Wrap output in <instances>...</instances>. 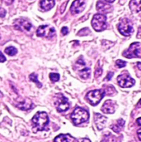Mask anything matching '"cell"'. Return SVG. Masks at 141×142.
Returning <instances> with one entry per match:
<instances>
[{"mask_svg": "<svg viewBox=\"0 0 141 142\" xmlns=\"http://www.w3.org/2000/svg\"><path fill=\"white\" fill-rule=\"evenodd\" d=\"M33 131L35 132L37 131H46L48 130V125L49 123V118L48 114L44 111H39L36 113L33 119Z\"/></svg>", "mask_w": 141, "mask_h": 142, "instance_id": "6da1fadb", "label": "cell"}, {"mask_svg": "<svg viewBox=\"0 0 141 142\" xmlns=\"http://www.w3.org/2000/svg\"><path fill=\"white\" fill-rule=\"evenodd\" d=\"M71 118L73 123L76 125H79L82 123L88 121L89 120V113L87 110L81 107H76L73 112L71 114Z\"/></svg>", "mask_w": 141, "mask_h": 142, "instance_id": "7a4b0ae2", "label": "cell"}, {"mask_svg": "<svg viewBox=\"0 0 141 142\" xmlns=\"http://www.w3.org/2000/svg\"><path fill=\"white\" fill-rule=\"evenodd\" d=\"M91 25L93 27V28L96 32L104 31L107 27L106 17H105V15L101 14V13L95 14L92 18Z\"/></svg>", "mask_w": 141, "mask_h": 142, "instance_id": "3957f363", "label": "cell"}, {"mask_svg": "<svg viewBox=\"0 0 141 142\" xmlns=\"http://www.w3.org/2000/svg\"><path fill=\"white\" fill-rule=\"evenodd\" d=\"M104 96H105V94L103 90H94V91H91V92H89L87 94L85 99H87V101L91 105L96 106L102 100Z\"/></svg>", "mask_w": 141, "mask_h": 142, "instance_id": "277c9868", "label": "cell"}, {"mask_svg": "<svg viewBox=\"0 0 141 142\" xmlns=\"http://www.w3.org/2000/svg\"><path fill=\"white\" fill-rule=\"evenodd\" d=\"M123 56L127 58H141V43L133 42L129 48L123 53Z\"/></svg>", "mask_w": 141, "mask_h": 142, "instance_id": "5b68a950", "label": "cell"}, {"mask_svg": "<svg viewBox=\"0 0 141 142\" xmlns=\"http://www.w3.org/2000/svg\"><path fill=\"white\" fill-rule=\"evenodd\" d=\"M118 30L121 34L125 37L131 35L134 32L131 21L128 18H122L118 24Z\"/></svg>", "mask_w": 141, "mask_h": 142, "instance_id": "8992f818", "label": "cell"}, {"mask_svg": "<svg viewBox=\"0 0 141 142\" xmlns=\"http://www.w3.org/2000/svg\"><path fill=\"white\" fill-rule=\"evenodd\" d=\"M55 106L59 112H65L70 108V104L67 98L62 94H57L55 99Z\"/></svg>", "mask_w": 141, "mask_h": 142, "instance_id": "52a82bcc", "label": "cell"}, {"mask_svg": "<svg viewBox=\"0 0 141 142\" xmlns=\"http://www.w3.org/2000/svg\"><path fill=\"white\" fill-rule=\"evenodd\" d=\"M37 35L41 38H52L56 35V30L50 25H42L37 28Z\"/></svg>", "mask_w": 141, "mask_h": 142, "instance_id": "ba28073f", "label": "cell"}, {"mask_svg": "<svg viewBox=\"0 0 141 142\" xmlns=\"http://www.w3.org/2000/svg\"><path fill=\"white\" fill-rule=\"evenodd\" d=\"M13 25L15 29L25 32V33H28V32H31L33 29V26L32 25V23L23 18H18L17 20H15Z\"/></svg>", "mask_w": 141, "mask_h": 142, "instance_id": "9c48e42d", "label": "cell"}, {"mask_svg": "<svg viewBox=\"0 0 141 142\" xmlns=\"http://www.w3.org/2000/svg\"><path fill=\"white\" fill-rule=\"evenodd\" d=\"M117 82H118V84L120 85V87L127 88L134 86L135 83V81L128 73H124V74H120V76L117 77Z\"/></svg>", "mask_w": 141, "mask_h": 142, "instance_id": "30bf717a", "label": "cell"}, {"mask_svg": "<svg viewBox=\"0 0 141 142\" xmlns=\"http://www.w3.org/2000/svg\"><path fill=\"white\" fill-rule=\"evenodd\" d=\"M85 8V0H75L72 6H71V12L72 14H78L82 12Z\"/></svg>", "mask_w": 141, "mask_h": 142, "instance_id": "8fae6325", "label": "cell"}, {"mask_svg": "<svg viewBox=\"0 0 141 142\" xmlns=\"http://www.w3.org/2000/svg\"><path fill=\"white\" fill-rule=\"evenodd\" d=\"M94 121H95L97 129L99 131H101L105 127V123L107 121V118L99 113H95L94 114Z\"/></svg>", "mask_w": 141, "mask_h": 142, "instance_id": "7c38bea8", "label": "cell"}, {"mask_svg": "<svg viewBox=\"0 0 141 142\" xmlns=\"http://www.w3.org/2000/svg\"><path fill=\"white\" fill-rule=\"evenodd\" d=\"M101 110L105 114H113L115 110V103L111 100H107L105 102Z\"/></svg>", "mask_w": 141, "mask_h": 142, "instance_id": "4fadbf2b", "label": "cell"}, {"mask_svg": "<svg viewBox=\"0 0 141 142\" xmlns=\"http://www.w3.org/2000/svg\"><path fill=\"white\" fill-rule=\"evenodd\" d=\"M96 9L98 11L101 12V13H109L111 10H112V7L108 4V3H105L102 0H100V1H98L97 3H96Z\"/></svg>", "mask_w": 141, "mask_h": 142, "instance_id": "5bb4252c", "label": "cell"}, {"mask_svg": "<svg viewBox=\"0 0 141 142\" xmlns=\"http://www.w3.org/2000/svg\"><path fill=\"white\" fill-rule=\"evenodd\" d=\"M55 5V0H42L40 7L42 11H48L52 9Z\"/></svg>", "mask_w": 141, "mask_h": 142, "instance_id": "9a60e30c", "label": "cell"}, {"mask_svg": "<svg viewBox=\"0 0 141 142\" xmlns=\"http://www.w3.org/2000/svg\"><path fill=\"white\" fill-rule=\"evenodd\" d=\"M124 121L123 119H119L118 121H116L114 124L111 125V128L113 131L119 133L122 131V129L124 128Z\"/></svg>", "mask_w": 141, "mask_h": 142, "instance_id": "2e32d148", "label": "cell"}, {"mask_svg": "<svg viewBox=\"0 0 141 142\" xmlns=\"http://www.w3.org/2000/svg\"><path fill=\"white\" fill-rule=\"evenodd\" d=\"M130 9L133 13L141 12V0H131L130 2Z\"/></svg>", "mask_w": 141, "mask_h": 142, "instance_id": "e0dca14e", "label": "cell"}, {"mask_svg": "<svg viewBox=\"0 0 141 142\" xmlns=\"http://www.w3.org/2000/svg\"><path fill=\"white\" fill-rule=\"evenodd\" d=\"M56 142H73V141H77L76 139L69 135V134H65V135H59L56 137V139L54 140Z\"/></svg>", "mask_w": 141, "mask_h": 142, "instance_id": "ac0fdd59", "label": "cell"}, {"mask_svg": "<svg viewBox=\"0 0 141 142\" xmlns=\"http://www.w3.org/2000/svg\"><path fill=\"white\" fill-rule=\"evenodd\" d=\"M79 76L83 79H88L91 76V69L87 66H83V68L79 70Z\"/></svg>", "mask_w": 141, "mask_h": 142, "instance_id": "d6986e66", "label": "cell"}, {"mask_svg": "<svg viewBox=\"0 0 141 142\" xmlns=\"http://www.w3.org/2000/svg\"><path fill=\"white\" fill-rule=\"evenodd\" d=\"M104 91V92L105 95H107V96H113L114 94H115V89L114 86H105L103 87L102 89Z\"/></svg>", "mask_w": 141, "mask_h": 142, "instance_id": "ffe728a7", "label": "cell"}, {"mask_svg": "<svg viewBox=\"0 0 141 142\" xmlns=\"http://www.w3.org/2000/svg\"><path fill=\"white\" fill-rule=\"evenodd\" d=\"M29 78H30V80H31V81H33V82H35V83L37 84V86H38L39 88H41L42 86V83L38 81V79H37V75L36 73H32V74H31L30 76H29Z\"/></svg>", "mask_w": 141, "mask_h": 142, "instance_id": "44dd1931", "label": "cell"}, {"mask_svg": "<svg viewBox=\"0 0 141 142\" xmlns=\"http://www.w3.org/2000/svg\"><path fill=\"white\" fill-rule=\"evenodd\" d=\"M5 53H6L7 55H9V56H14V55H16V54H17L18 51H17V49L15 48L14 47L10 46V47H7V48L5 49Z\"/></svg>", "mask_w": 141, "mask_h": 142, "instance_id": "7402d4cb", "label": "cell"}, {"mask_svg": "<svg viewBox=\"0 0 141 142\" xmlns=\"http://www.w3.org/2000/svg\"><path fill=\"white\" fill-rule=\"evenodd\" d=\"M49 77L51 79V81H53V82H56L58 81L60 79V75L58 73H50L49 75Z\"/></svg>", "mask_w": 141, "mask_h": 142, "instance_id": "603a6c76", "label": "cell"}, {"mask_svg": "<svg viewBox=\"0 0 141 142\" xmlns=\"http://www.w3.org/2000/svg\"><path fill=\"white\" fill-rule=\"evenodd\" d=\"M115 66H116L118 68H124V66H126V62L122 61V60H117V61L115 62Z\"/></svg>", "mask_w": 141, "mask_h": 142, "instance_id": "cb8c5ba5", "label": "cell"}, {"mask_svg": "<svg viewBox=\"0 0 141 142\" xmlns=\"http://www.w3.org/2000/svg\"><path fill=\"white\" fill-rule=\"evenodd\" d=\"M89 32H90V30L88 28H83L77 33V35L78 36H87V35L89 34Z\"/></svg>", "mask_w": 141, "mask_h": 142, "instance_id": "d4e9b609", "label": "cell"}, {"mask_svg": "<svg viewBox=\"0 0 141 142\" xmlns=\"http://www.w3.org/2000/svg\"><path fill=\"white\" fill-rule=\"evenodd\" d=\"M101 74H102V69H101V68H99V66H97L96 69L95 77L97 78V77H99Z\"/></svg>", "mask_w": 141, "mask_h": 142, "instance_id": "484cf974", "label": "cell"}, {"mask_svg": "<svg viewBox=\"0 0 141 142\" xmlns=\"http://www.w3.org/2000/svg\"><path fill=\"white\" fill-rule=\"evenodd\" d=\"M6 15V10L3 8H0V18H4Z\"/></svg>", "mask_w": 141, "mask_h": 142, "instance_id": "4316f807", "label": "cell"}, {"mask_svg": "<svg viewBox=\"0 0 141 142\" xmlns=\"http://www.w3.org/2000/svg\"><path fill=\"white\" fill-rule=\"evenodd\" d=\"M61 33L62 35H66L68 33V28L66 27H63L61 28Z\"/></svg>", "mask_w": 141, "mask_h": 142, "instance_id": "83f0119b", "label": "cell"}, {"mask_svg": "<svg viewBox=\"0 0 141 142\" xmlns=\"http://www.w3.org/2000/svg\"><path fill=\"white\" fill-rule=\"evenodd\" d=\"M113 75H114V72H109L108 73V75L106 76V78H105V81H109L111 79V77H113Z\"/></svg>", "mask_w": 141, "mask_h": 142, "instance_id": "f1b7e54d", "label": "cell"}, {"mask_svg": "<svg viewBox=\"0 0 141 142\" xmlns=\"http://www.w3.org/2000/svg\"><path fill=\"white\" fill-rule=\"evenodd\" d=\"M5 61H6V57H4V55L0 52V62H4Z\"/></svg>", "mask_w": 141, "mask_h": 142, "instance_id": "f546056e", "label": "cell"}, {"mask_svg": "<svg viewBox=\"0 0 141 142\" xmlns=\"http://www.w3.org/2000/svg\"><path fill=\"white\" fill-rule=\"evenodd\" d=\"M2 1L5 4H7V5H11L12 3H13L14 0H2Z\"/></svg>", "mask_w": 141, "mask_h": 142, "instance_id": "4dcf8cb0", "label": "cell"}, {"mask_svg": "<svg viewBox=\"0 0 141 142\" xmlns=\"http://www.w3.org/2000/svg\"><path fill=\"white\" fill-rule=\"evenodd\" d=\"M137 136H138V138H139V140H141V128L139 129L138 131H137Z\"/></svg>", "mask_w": 141, "mask_h": 142, "instance_id": "1f68e13d", "label": "cell"}, {"mask_svg": "<svg viewBox=\"0 0 141 142\" xmlns=\"http://www.w3.org/2000/svg\"><path fill=\"white\" fill-rule=\"evenodd\" d=\"M137 38H141V27H139L138 33H137Z\"/></svg>", "mask_w": 141, "mask_h": 142, "instance_id": "d6a6232c", "label": "cell"}, {"mask_svg": "<svg viewBox=\"0 0 141 142\" xmlns=\"http://www.w3.org/2000/svg\"><path fill=\"white\" fill-rule=\"evenodd\" d=\"M136 123H137V125H138L139 126H141V117H139V119H137Z\"/></svg>", "mask_w": 141, "mask_h": 142, "instance_id": "836d02e7", "label": "cell"}, {"mask_svg": "<svg viewBox=\"0 0 141 142\" xmlns=\"http://www.w3.org/2000/svg\"><path fill=\"white\" fill-rule=\"evenodd\" d=\"M66 3H67L66 2L63 3V5H62V9H61V13H63V12H64V10H65V8H66Z\"/></svg>", "mask_w": 141, "mask_h": 142, "instance_id": "e575fe53", "label": "cell"}, {"mask_svg": "<svg viewBox=\"0 0 141 142\" xmlns=\"http://www.w3.org/2000/svg\"><path fill=\"white\" fill-rule=\"evenodd\" d=\"M106 3H114L115 0H105Z\"/></svg>", "mask_w": 141, "mask_h": 142, "instance_id": "d590c367", "label": "cell"}, {"mask_svg": "<svg viewBox=\"0 0 141 142\" xmlns=\"http://www.w3.org/2000/svg\"><path fill=\"white\" fill-rule=\"evenodd\" d=\"M137 66H138V68L139 70H141V62H138V63H137Z\"/></svg>", "mask_w": 141, "mask_h": 142, "instance_id": "8d00e7d4", "label": "cell"}, {"mask_svg": "<svg viewBox=\"0 0 141 142\" xmlns=\"http://www.w3.org/2000/svg\"><path fill=\"white\" fill-rule=\"evenodd\" d=\"M77 141H91V140H88V139H85V140H77Z\"/></svg>", "mask_w": 141, "mask_h": 142, "instance_id": "74e56055", "label": "cell"}, {"mask_svg": "<svg viewBox=\"0 0 141 142\" xmlns=\"http://www.w3.org/2000/svg\"><path fill=\"white\" fill-rule=\"evenodd\" d=\"M138 106V107H141V99H140V101H139L138 106Z\"/></svg>", "mask_w": 141, "mask_h": 142, "instance_id": "f35d334b", "label": "cell"}, {"mask_svg": "<svg viewBox=\"0 0 141 142\" xmlns=\"http://www.w3.org/2000/svg\"><path fill=\"white\" fill-rule=\"evenodd\" d=\"M1 96H3V94H2L1 92H0V97H1Z\"/></svg>", "mask_w": 141, "mask_h": 142, "instance_id": "ab89813d", "label": "cell"}]
</instances>
